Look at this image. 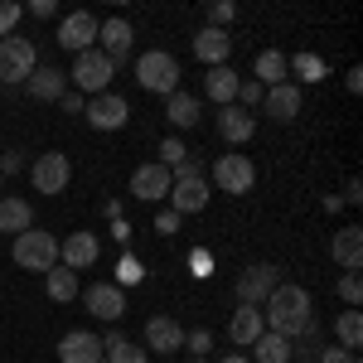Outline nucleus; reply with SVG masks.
<instances>
[{
	"mask_svg": "<svg viewBox=\"0 0 363 363\" xmlns=\"http://www.w3.org/2000/svg\"><path fill=\"white\" fill-rule=\"evenodd\" d=\"M306 107V92L296 83H281V87H267V97H262V112L272 116V121H296Z\"/></svg>",
	"mask_w": 363,
	"mask_h": 363,
	"instance_id": "f3484780",
	"label": "nucleus"
},
{
	"mask_svg": "<svg viewBox=\"0 0 363 363\" xmlns=\"http://www.w3.org/2000/svg\"><path fill=\"white\" fill-rule=\"evenodd\" d=\"M184 155H189V150H184V140H179V136H169L165 145H160V165H165V169H179V165H184Z\"/></svg>",
	"mask_w": 363,
	"mask_h": 363,
	"instance_id": "f704fd0d",
	"label": "nucleus"
},
{
	"mask_svg": "<svg viewBox=\"0 0 363 363\" xmlns=\"http://www.w3.org/2000/svg\"><path fill=\"white\" fill-rule=\"evenodd\" d=\"M349 92H363V68H349V78H344Z\"/></svg>",
	"mask_w": 363,
	"mask_h": 363,
	"instance_id": "c03bdc74",
	"label": "nucleus"
},
{
	"mask_svg": "<svg viewBox=\"0 0 363 363\" xmlns=\"http://www.w3.org/2000/svg\"><path fill=\"white\" fill-rule=\"evenodd\" d=\"M228 54H233V34H228V29H208L203 25L194 34V58L203 63V68H223Z\"/></svg>",
	"mask_w": 363,
	"mask_h": 363,
	"instance_id": "a211bd4d",
	"label": "nucleus"
},
{
	"mask_svg": "<svg viewBox=\"0 0 363 363\" xmlns=\"http://www.w3.org/2000/svg\"><path fill=\"white\" fill-rule=\"evenodd\" d=\"M238 73L233 68H208V78H203V92H208V102H218V107H233V97H238Z\"/></svg>",
	"mask_w": 363,
	"mask_h": 363,
	"instance_id": "bb28decb",
	"label": "nucleus"
},
{
	"mask_svg": "<svg viewBox=\"0 0 363 363\" xmlns=\"http://www.w3.org/2000/svg\"><path fill=\"white\" fill-rule=\"evenodd\" d=\"M58 49H68L73 58L87 54V49H97V15H92V10L63 15V25H58Z\"/></svg>",
	"mask_w": 363,
	"mask_h": 363,
	"instance_id": "9d476101",
	"label": "nucleus"
},
{
	"mask_svg": "<svg viewBox=\"0 0 363 363\" xmlns=\"http://www.w3.org/2000/svg\"><path fill=\"white\" fill-rule=\"evenodd\" d=\"M58 102H63V112H83V107H87V97H83V92H63Z\"/></svg>",
	"mask_w": 363,
	"mask_h": 363,
	"instance_id": "a19ab883",
	"label": "nucleus"
},
{
	"mask_svg": "<svg viewBox=\"0 0 363 363\" xmlns=\"http://www.w3.org/2000/svg\"><path fill=\"white\" fill-rule=\"evenodd\" d=\"M339 296H344V301H349V306L359 310V301H363V281H359V272H349V277L339 281Z\"/></svg>",
	"mask_w": 363,
	"mask_h": 363,
	"instance_id": "e433bc0d",
	"label": "nucleus"
},
{
	"mask_svg": "<svg viewBox=\"0 0 363 363\" xmlns=\"http://www.w3.org/2000/svg\"><path fill=\"white\" fill-rule=\"evenodd\" d=\"M34 68H39V49H34V39H25V34L0 39V83H25Z\"/></svg>",
	"mask_w": 363,
	"mask_h": 363,
	"instance_id": "423d86ee",
	"label": "nucleus"
},
{
	"mask_svg": "<svg viewBox=\"0 0 363 363\" xmlns=\"http://www.w3.org/2000/svg\"><path fill=\"white\" fill-rule=\"evenodd\" d=\"M262 335H267V320H262V310H257V306H238V310H233V320H228V339H233L238 349H252Z\"/></svg>",
	"mask_w": 363,
	"mask_h": 363,
	"instance_id": "aec40b11",
	"label": "nucleus"
},
{
	"mask_svg": "<svg viewBox=\"0 0 363 363\" xmlns=\"http://www.w3.org/2000/svg\"><path fill=\"white\" fill-rule=\"evenodd\" d=\"M189 363H208V359H189Z\"/></svg>",
	"mask_w": 363,
	"mask_h": 363,
	"instance_id": "49530a36",
	"label": "nucleus"
},
{
	"mask_svg": "<svg viewBox=\"0 0 363 363\" xmlns=\"http://www.w3.org/2000/svg\"><path fill=\"white\" fill-rule=\"evenodd\" d=\"M335 339H339V349H359L363 344V315L359 310H344L335 320Z\"/></svg>",
	"mask_w": 363,
	"mask_h": 363,
	"instance_id": "2f4dec72",
	"label": "nucleus"
},
{
	"mask_svg": "<svg viewBox=\"0 0 363 363\" xmlns=\"http://www.w3.org/2000/svg\"><path fill=\"white\" fill-rule=\"evenodd\" d=\"M112 78H116V63L102 49H87V54L73 58V73H68V83L78 87L83 97H102V92H112Z\"/></svg>",
	"mask_w": 363,
	"mask_h": 363,
	"instance_id": "7ed1b4c3",
	"label": "nucleus"
},
{
	"mask_svg": "<svg viewBox=\"0 0 363 363\" xmlns=\"http://www.w3.org/2000/svg\"><path fill=\"white\" fill-rule=\"evenodd\" d=\"M116 277H121V286H136V281H145V267H140L136 257H121V267H116Z\"/></svg>",
	"mask_w": 363,
	"mask_h": 363,
	"instance_id": "4c0bfd02",
	"label": "nucleus"
},
{
	"mask_svg": "<svg viewBox=\"0 0 363 363\" xmlns=\"http://www.w3.org/2000/svg\"><path fill=\"white\" fill-rule=\"evenodd\" d=\"M131 39H136V29L126 25L121 15H116V20H102V25H97V49L112 58V63H121V58L131 54Z\"/></svg>",
	"mask_w": 363,
	"mask_h": 363,
	"instance_id": "6ab92c4d",
	"label": "nucleus"
},
{
	"mask_svg": "<svg viewBox=\"0 0 363 363\" xmlns=\"http://www.w3.org/2000/svg\"><path fill=\"white\" fill-rule=\"evenodd\" d=\"M252 78H257L262 87L291 83V73H286V54H281V49H262V54H257V63H252Z\"/></svg>",
	"mask_w": 363,
	"mask_h": 363,
	"instance_id": "393cba45",
	"label": "nucleus"
},
{
	"mask_svg": "<svg viewBox=\"0 0 363 363\" xmlns=\"http://www.w3.org/2000/svg\"><path fill=\"white\" fill-rule=\"evenodd\" d=\"M29 10H34L39 20H54V0H29Z\"/></svg>",
	"mask_w": 363,
	"mask_h": 363,
	"instance_id": "37998d69",
	"label": "nucleus"
},
{
	"mask_svg": "<svg viewBox=\"0 0 363 363\" xmlns=\"http://www.w3.org/2000/svg\"><path fill=\"white\" fill-rule=\"evenodd\" d=\"M208 179H203V169L194 160H184L179 169H169V213H179V218H189V213H203L208 208Z\"/></svg>",
	"mask_w": 363,
	"mask_h": 363,
	"instance_id": "f03ea898",
	"label": "nucleus"
},
{
	"mask_svg": "<svg viewBox=\"0 0 363 363\" xmlns=\"http://www.w3.org/2000/svg\"><path fill=\"white\" fill-rule=\"evenodd\" d=\"M20 15H25V10H20L15 0H5V5H0V39H10V34H15V25H20Z\"/></svg>",
	"mask_w": 363,
	"mask_h": 363,
	"instance_id": "c9c22d12",
	"label": "nucleus"
},
{
	"mask_svg": "<svg viewBox=\"0 0 363 363\" xmlns=\"http://www.w3.org/2000/svg\"><path fill=\"white\" fill-rule=\"evenodd\" d=\"M179 58L165 54V49H150V54L136 58V83L145 87V92H160V97H169V92H179Z\"/></svg>",
	"mask_w": 363,
	"mask_h": 363,
	"instance_id": "20e7f679",
	"label": "nucleus"
},
{
	"mask_svg": "<svg viewBox=\"0 0 363 363\" xmlns=\"http://www.w3.org/2000/svg\"><path fill=\"white\" fill-rule=\"evenodd\" d=\"M174 228H179V213H160V218H155V233H174Z\"/></svg>",
	"mask_w": 363,
	"mask_h": 363,
	"instance_id": "79ce46f5",
	"label": "nucleus"
},
{
	"mask_svg": "<svg viewBox=\"0 0 363 363\" xmlns=\"http://www.w3.org/2000/svg\"><path fill=\"white\" fill-rule=\"evenodd\" d=\"M25 87H29V97H34V102H58V97L68 92V78H63L58 68H49V63H39V68L25 78Z\"/></svg>",
	"mask_w": 363,
	"mask_h": 363,
	"instance_id": "5701e85b",
	"label": "nucleus"
},
{
	"mask_svg": "<svg viewBox=\"0 0 363 363\" xmlns=\"http://www.w3.org/2000/svg\"><path fill=\"white\" fill-rule=\"evenodd\" d=\"M25 228H34V208H29L25 199H10V194H0V233H25Z\"/></svg>",
	"mask_w": 363,
	"mask_h": 363,
	"instance_id": "cd10ccee",
	"label": "nucleus"
},
{
	"mask_svg": "<svg viewBox=\"0 0 363 363\" xmlns=\"http://www.w3.org/2000/svg\"><path fill=\"white\" fill-rule=\"evenodd\" d=\"M15 267H25V272H54L58 267V238L54 233H39V228H25L20 238H15Z\"/></svg>",
	"mask_w": 363,
	"mask_h": 363,
	"instance_id": "39448f33",
	"label": "nucleus"
},
{
	"mask_svg": "<svg viewBox=\"0 0 363 363\" xmlns=\"http://www.w3.org/2000/svg\"><path fill=\"white\" fill-rule=\"evenodd\" d=\"M44 291H49V301L68 306V301L83 296V281H78V272H68V267H54V272H44Z\"/></svg>",
	"mask_w": 363,
	"mask_h": 363,
	"instance_id": "a878e982",
	"label": "nucleus"
},
{
	"mask_svg": "<svg viewBox=\"0 0 363 363\" xmlns=\"http://www.w3.org/2000/svg\"><path fill=\"white\" fill-rule=\"evenodd\" d=\"M262 97H267V87L257 83V78H242V83H238V97H233V102H238L242 112H257V107H262Z\"/></svg>",
	"mask_w": 363,
	"mask_h": 363,
	"instance_id": "473e14b6",
	"label": "nucleus"
},
{
	"mask_svg": "<svg viewBox=\"0 0 363 363\" xmlns=\"http://www.w3.org/2000/svg\"><path fill=\"white\" fill-rule=\"evenodd\" d=\"M277 286H281V272L272 267V262H252L247 272L238 277L233 291H238V306H257V310H262V306H267V296H272Z\"/></svg>",
	"mask_w": 363,
	"mask_h": 363,
	"instance_id": "1a4fd4ad",
	"label": "nucleus"
},
{
	"mask_svg": "<svg viewBox=\"0 0 363 363\" xmlns=\"http://www.w3.org/2000/svg\"><path fill=\"white\" fill-rule=\"evenodd\" d=\"M286 73L296 78V87H301V83H325V78H330V68H325V58H320V54H296V58H286Z\"/></svg>",
	"mask_w": 363,
	"mask_h": 363,
	"instance_id": "c756f323",
	"label": "nucleus"
},
{
	"mask_svg": "<svg viewBox=\"0 0 363 363\" xmlns=\"http://www.w3.org/2000/svg\"><path fill=\"white\" fill-rule=\"evenodd\" d=\"M145 349H150V354H179V349H184L179 320H174V315H150V325H145Z\"/></svg>",
	"mask_w": 363,
	"mask_h": 363,
	"instance_id": "2eb2a0df",
	"label": "nucleus"
},
{
	"mask_svg": "<svg viewBox=\"0 0 363 363\" xmlns=\"http://www.w3.org/2000/svg\"><path fill=\"white\" fill-rule=\"evenodd\" d=\"M233 15H238L233 0H213V5H208V29H228V25H233Z\"/></svg>",
	"mask_w": 363,
	"mask_h": 363,
	"instance_id": "72a5a7b5",
	"label": "nucleus"
},
{
	"mask_svg": "<svg viewBox=\"0 0 363 363\" xmlns=\"http://www.w3.org/2000/svg\"><path fill=\"white\" fill-rule=\"evenodd\" d=\"M218 363H252L247 354H228V359H218Z\"/></svg>",
	"mask_w": 363,
	"mask_h": 363,
	"instance_id": "a18cd8bd",
	"label": "nucleus"
},
{
	"mask_svg": "<svg viewBox=\"0 0 363 363\" xmlns=\"http://www.w3.org/2000/svg\"><path fill=\"white\" fill-rule=\"evenodd\" d=\"M208 189H218V194H252V189H257V165H252V155H218Z\"/></svg>",
	"mask_w": 363,
	"mask_h": 363,
	"instance_id": "0eeeda50",
	"label": "nucleus"
},
{
	"mask_svg": "<svg viewBox=\"0 0 363 363\" xmlns=\"http://www.w3.org/2000/svg\"><path fill=\"white\" fill-rule=\"evenodd\" d=\"M330 257L344 272H359L363 267V228H339L335 238H330Z\"/></svg>",
	"mask_w": 363,
	"mask_h": 363,
	"instance_id": "4be33fe9",
	"label": "nucleus"
},
{
	"mask_svg": "<svg viewBox=\"0 0 363 363\" xmlns=\"http://www.w3.org/2000/svg\"><path fill=\"white\" fill-rule=\"evenodd\" d=\"M29 184H34V194H63V189L73 184V160H68L63 150L39 155V160L29 165Z\"/></svg>",
	"mask_w": 363,
	"mask_h": 363,
	"instance_id": "6e6552de",
	"label": "nucleus"
},
{
	"mask_svg": "<svg viewBox=\"0 0 363 363\" xmlns=\"http://www.w3.org/2000/svg\"><path fill=\"white\" fill-rule=\"evenodd\" d=\"M165 121L174 126V131H194V126H199V97H189L184 87L169 92V97H165Z\"/></svg>",
	"mask_w": 363,
	"mask_h": 363,
	"instance_id": "b1692460",
	"label": "nucleus"
},
{
	"mask_svg": "<svg viewBox=\"0 0 363 363\" xmlns=\"http://www.w3.org/2000/svg\"><path fill=\"white\" fill-rule=\"evenodd\" d=\"M0 194H5V179H0Z\"/></svg>",
	"mask_w": 363,
	"mask_h": 363,
	"instance_id": "de8ad7c7",
	"label": "nucleus"
},
{
	"mask_svg": "<svg viewBox=\"0 0 363 363\" xmlns=\"http://www.w3.org/2000/svg\"><path fill=\"white\" fill-rule=\"evenodd\" d=\"M218 136H223L228 145L252 140V136H257V112H242L238 102H233V107H218Z\"/></svg>",
	"mask_w": 363,
	"mask_h": 363,
	"instance_id": "412c9836",
	"label": "nucleus"
},
{
	"mask_svg": "<svg viewBox=\"0 0 363 363\" xmlns=\"http://www.w3.org/2000/svg\"><path fill=\"white\" fill-rule=\"evenodd\" d=\"M252 354H257V359H252V363H291V359H296V344L267 330V335H262V339H257V344H252Z\"/></svg>",
	"mask_w": 363,
	"mask_h": 363,
	"instance_id": "c85d7f7f",
	"label": "nucleus"
},
{
	"mask_svg": "<svg viewBox=\"0 0 363 363\" xmlns=\"http://www.w3.org/2000/svg\"><path fill=\"white\" fill-rule=\"evenodd\" d=\"M83 116H87L92 131H121V126L131 121V102H126L121 92H102V97H92L83 107Z\"/></svg>",
	"mask_w": 363,
	"mask_h": 363,
	"instance_id": "9b49d317",
	"label": "nucleus"
},
{
	"mask_svg": "<svg viewBox=\"0 0 363 363\" xmlns=\"http://www.w3.org/2000/svg\"><path fill=\"white\" fill-rule=\"evenodd\" d=\"M83 306H87V315H97V320H121L126 315V296H121V286L116 281H97V286H87L83 291Z\"/></svg>",
	"mask_w": 363,
	"mask_h": 363,
	"instance_id": "ddd939ff",
	"label": "nucleus"
},
{
	"mask_svg": "<svg viewBox=\"0 0 363 363\" xmlns=\"http://www.w3.org/2000/svg\"><path fill=\"white\" fill-rule=\"evenodd\" d=\"M131 194L140 199V203H155V199L169 194V169L160 165V160H150V165H136L131 169Z\"/></svg>",
	"mask_w": 363,
	"mask_h": 363,
	"instance_id": "dca6fc26",
	"label": "nucleus"
},
{
	"mask_svg": "<svg viewBox=\"0 0 363 363\" xmlns=\"http://www.w3.org/2000/svg\"><path fill=\"white\" fill-rule=\"evenodd\" d=\"M262 320H267V330L281 339H296L310 335L315 330V301H310L306 286H291V281H281L277 291L267 296V306H262Z\"/></svg>",
	"mask_w": 363,
	"mask_h": 363,
	"instance_id": "f257e3e1",
	"label": "nucleus"
},
{
	"mask_svg": "<svg viewBox=\"0 0 363 363\" xmlns=\"http://www.w3.org/2000/svg\"><path fill=\"white\" fill-rule=\"evenodd\" d=\"M20 169H25V155H20V150L0 155V179H5V174H20Z\"/></svg>",
	"mask_w": 363,
	"mask_h": 363,
	"instance_id": "ea45409f",
	"label": "nucleus"
},
{
	"mask_svg": "<svg viewBox=\"0 0 363 363\" xmlns=\"http://www.w3.org/2000/svg\"><path fill=\"white\" fill-rule=\"evenodd\" d=\"M102 262V242H97V233H68L63 242H58V267H68V272H87V267H97Z\"/></svg>",
	"mask_w": 363,
	"mask_h": 363,
	"instance_id": "f8f14e48",
	"label": "nucleus"
},
{
	"mask_svg": "<svg viewBox=\"0 0 363 363\" xmlns=\"http://www.w3.org/2000/svg\"><path fill=\"white\" fill-rule=\"evenodd\" d=\"M58 359L63 363H102V335L92 330H68L58 339Z\"/></svg>",
	"mask_w": 363,
	"mask_h": 363,
	"instance_id": "4468645a",
	"label": "nucleus"
},
{
	"mask_svg": "<svg viewBox=\"0 0 363 363\" xmlns=\"http://www.w3.org/2000/svg\"><path fill=\"white\" fill-rule=\"evenodd\" d=\"M102 363H150V354L140 349V344H131V339H102Z\"/></svg>",
	"mask_w": 363,
	"mask_h": 363,
	"instance_id": "7c9ffc66",
	"label": "nucleus"
},
{
	"mask_svg": "<svg viewBox=\"0 0 363 363\" xmlns=\"http://www.w3.org/2000/svg\"><path fill=\"white\" fill-rule=\"evenodd\" d=\"M184 349H189L194 359H203V354L213 349V335H208V330H194V335H184Z\"/></svg>",
	"mask_w": 363,
	"mask_h": 363,
	"instance_id": "58836bf2",
	"label": "nucleus"
}]
</instances>
